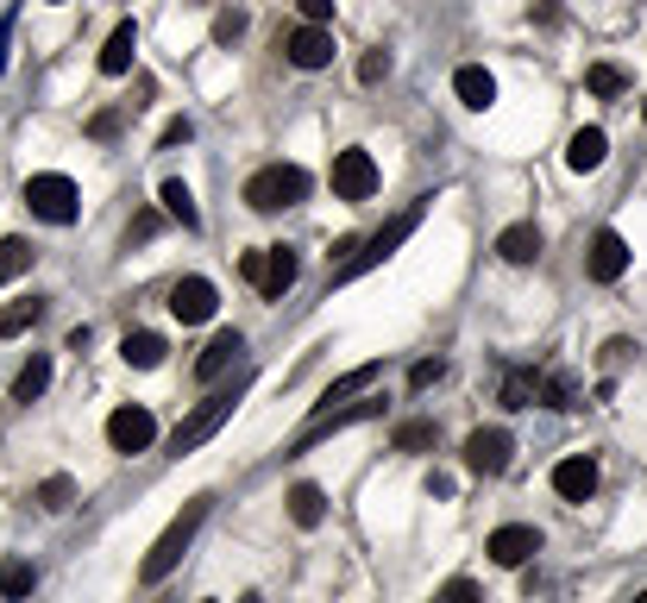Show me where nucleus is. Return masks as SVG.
Instances as JSON below:
<instances>
[{
	"instance_id": "obj_44",
	"label": "nucleus",
	"mask_w": 647,
	"mask_h": 603,
	"mask_svg": "<svg viewBox=\"0 0 647 603\" xmlns=\"http://www.w3.org/2000/svg\"><path fill=\"white\" fill-rule=\"evenodd\" d=\"M239 603H264V597H258V591H246V597H239Z\"/></svg>"
},
{
	"instance_id": "obj_40",
	"label": "nucleus",
	"mask_w": 647,
	"mask_h": 603,
	"mask_svg": "<svg viewBox=\"0 0 647 603\" xmlns=\"http://www.w3.org/2000/svg\"><path fill=\"white\" fill-rule=\"evenodd\" d=\"M189 138H196V126H189V119H170V126L157 133V145H189Z\"/></svg>"
},
{
	"instance_id": "obj_5",
	"label": "nucleus",
	"mask_w": 647,
	"mask_h": 603,
	"mask_svg": "<svg viewBox=\"0 0 647 603\" xmlns=\"http://www.w3.org/2000/svg\"><path fill=\"white\" fill-rule=\"evenodd\" d=\"M239 271H246V283H252L264 302H283V295L295 290V277H302V258H295L290 246H264V252L239 258Z\"/></svg>"
},
{
	"instance_id": "obj_14",
	"label": "nucleus",
	"mask_w": 647,
	"mask_h": 603,
	"mask_svg": "<svg viewBox=\"0 0 647 603\" xmlns=\"http://www.w3.org/2000/svg\"><path fill=\"white\" fill-rule=\"evenodd\" d=\"M215 283H208V277H182L177 290H170V314H177V321H189V328H196V321H215Z\"/></svg>"
},
{
	"instance_id": "obj_13",
	"label": "nucleus",
	"mask_w": 647,
	"mask_h": 603,
	"mask_svg": "<svg viewBox=\"0 0 647 603\" xmlns=\"http://www.w3.org/2000/svg\"><path fill=\"white\" fill-rule=\"evenodd\" d=\"M553 490H560L566 503H591V497H597V459H591V453L560 459V466H553Z\"/></svg>"
},
{
	"instance_id": "obj_15",
	"label": "nucleus",
	"mask_w": 647,
	"mask_h": 603,
	"mask_svg": "<svg viewBox=\"0 0 647 603\" xmlns=\"http://www.w3.org/2000/svg\"><path fill=\"white\" fill-rule=\"evenodd\" d=\"M585 271H591V283H616V277L628 271V239L623 233H597L591 239V258H585Z\"/></svg>"
},
{
	"instance_id": "obj_35",
	"label": "nucleus",
	"mask_w": 647,
	"mask_h": 603,
	"mask_svg": "<svg viewBox=\"0 0 647 603\" xmlns=\"http://www.w3.org/2000/svg\"><path fill=\"white\" fill-rule=\"evenodd\" d=\"M434 603H484V591H478L471 579H447L440 591H434Z\"/></svg>"
},
{
	"instance_id": "obj_10",
	"label": "nucleus",
	"mask_w": 647,
	"mask_h": 603,
	"mask_svg": "<svg viewBox=\"0 0 647 603\" xmlns=\"http://www.w3.org/2000/svg\"><path fill=\"white\" fill-rule=\"evenodd\" d=\"M152 440H157L152 409H133V403H126V409L107 415V447H114V453H145Z\"/></svg>"
},
{
	"instance_id": "obj_33",
	"label": "nucleus",
	"mask_w": 647,
	"mask_h": 603,
	"mask_svg": "<svg viewBox=\"0 0 647 603\" xmlns=\"http://www.w3.org/2000/svg\"><path fill=\"white\" fill-rule=\"evenodd\" d=\"M585 89H591V95H623L628 82H623V70H616V63H591V70H585Z\"/></svg>"
},
{
	"instance_id": "obj_17",
	"label": "nucleus",
	"mask_w": 647,
	"mask_h": 603,
	"mask_svg": "<svg viewBox=\"0 0 647 603\" xmlns=\"http://www.w3.org/2000/svg\"><path fill=\"white\" fill-rule=\"evenodd\" d=\"M604 157H609V133L604 126H578V133L566 138V170L585 176V170H597Z\"/></svg>"
},
{
	"instance_id": "obj_31",
	"label": "nucleus",
	"mask_w": 647,
	"mask_h": 603,
	"mask_svg": "<svg viewBox=\"0 0 647 603\" xmlns=\"http://www.w3.org/2000/svg\"><path fill=\"white\" fill-rule=\"evenodd\" d=\"M76 503V485H70V478H63V471H51V478H44L39 485V509H51V516H63V509Z\"/></svg>"
},
{
	"instance_id": "obj_28",
	"label": "nucleus",
	"mask_w": 647,
	"mask_h": 603,
	"mask_svg": "<svg viewBox=\"0 0 647 603\" xmlns=\"http://www.w3.org/2000/svg\"><path fill=\"white\" fill-rule=\"evenodd\" d=\"M534 389H541V371L515 365L510 377H503V409H534Z\"/></svg>"
},
{
	"instance_id": "obj_43",
	"label": "nucleus",
	"mask_w": 647,
	"mask_h": 603,
	"mask_svg": "<svg viewBox=\"0 0 647 603\" xmlns=\"http://www.w3.org/2000/svg\"><path fill=\"white\" fill-rule=\"evenodd\" d=\"M7 44H13V13H7V20H0V70H7V58H13V51H7Z\"/></svg>"
},
{
	"instance_id": "obj_7",
	"label": "nucleus",
	"mask_w": 647,
	"mask_h": 603,
	"mask_svg": "<svg viewBox=\"0 0 647 603\" xmlns=\"http://www.w3.org/2000/svg\"><path fill=\"white\" fill-rule=\"evenodd\" d=\"M372 415H384V396H365V403H346V409H321V415L309 422V428L295 434V447H290V453L321 447V440H334V434L358 428V422H372Z\"/></svg>"
},
{
	"instance_id": "obj_11",
	"label": "nucleus",
	"mask_w": 647,
	"mask_h": 603,
	"mask_svg": "<svg viewBox=\"0 0 647 603\" xmlns=\"http://www.w3.org/2000/svg\"><path fill=\"white\" fill-rule=\"evenodd\" d=\"M283 58H290L295 70H327V63H334V32H327V25H295L290 39H283Z\"/></svg>"
},
{
	"instance_id": "obj_21",
	"label": "nucleus",
	"mask_w": 647,
	"mask_h": 603,
	"mask_svg": "<svg viewBox=\"0 0 647 603\" xmlns=\"http://www.w3.org/2000/svg\"><path fill=\"white\" fill-rule=\"evenodd\" d=\"M377 377H384V365H358V371H346V377H334V384H327V396H321V403H314V415L321 409H334V403H353V396H365V389L377 384Z\"/></svg>"
},
{
	"instance_id": "obj_16",
	"label": "nucleus",
	"mask_w": 647,
	"mask_h": 603,
	"mask_svg": "<svg viewBox=\"0 0 647 603\" xmlns=\"http://www.w3.org/2000/svg\"><path fill=\"white\" fill-rule=\"evenodd\" d=\"M239 352H246V340H239L233 328H220L215 340L201 346V358H196V377H201V384H220V377L233 371V358H239Z\"/></svg>"
},
{
	"instance_id": "obj_39",
	"label": "nucleus",
	"mask_w": 647,
	"mask_h": 603,
	"mask_svg": "<svg viewBox=\"0 0 647 603\" xmlns=\"http://www.w3.org/2000/svg\"><path fill=\"white\" fill-rule=\"evenodd\" d=\"M295 7H302V20H309V25H327V20H334V0H295Z\"/></svg>"
},
{
	"instance_id": "obj_18",
	"label": "nucleus",
	"mask_w": 647,
	"mask_h": 603,
	"mask_svg": "<svg viewBox=\"0 0 647 603\" xmlns=\"http://www.w3.org/2000/svg\"><path fill=\"white\" fill-rule=\"evenodd\" d=\"M133 58H138V25L119 20L114 32H107V44H101V76H126Z\"/></svg>"
},
{
	"instance_id": "obj_8",
	"label": "nucleus",
	"mask_w": 647,
	"mask_h": 603,
	"mask_svg": "<svg viewBox=\"0 0 647 603\" xmlns=\"http://www.w3.org/2000/svg\"><path fill=\"white\" fill-rule=\"evenodd\" d=\"M334 195L340 201H372L377 195V157L365 145H346L334 157Z\"/></svg>"
},
{
	"instance_id": "obj_38",
	"label": "nucleus",
	"mask_w": 647,
	"mask_h": 603,
	"mask_svg": "<svg viewBox=\"0 0 647 603\" xmlns=\"http://www.w3.org/2000/svg\"><path fill=\"white\" fill-rule=\"evenodd\" d=\"M440 377H447V358H421V365L409 371V384L415 389H428V384H440Z\"/></svg>"
},
{
	"instance_id": "obj_4",
	"label": "nucleus",
	"mask_w": 647,
	"mask_h": 603,
	"mask_svg": "<svg viewBox=\"0 0 647 603\" xmlns=\"http://www.w3.org/2000/svg\"><path fill=\"white\" fill-rule=\"evenodd\" d=\"M314 176L302 164H264V170L246 183V201H252L258 215H276V208H295V201H309Z\"/></svg>"
},
{
	"instance_id": "obj_42",
	"label": "nucleus",
	"mask_w": 647,
	"mask_h": 603,
	"mask_svg": "<svg viewBox=\"0 0 647 603\" xmlns=\"http://www.w3.org/2000/svg\"><path fill=\"white\" fill-rule=\"evenodd\" d=\"M119 133V114H95L88 119V138H114Z\"/></svg>"
},
{
	"instance_id": "obj_9",
	"label": "nucleus",
	"mask_w": 647,
	"mask_h": 603,
	"mask_svg": "<svg viewBox=\"0 0 647 603\" xmlns=\"http://www.w3.org/2000/svg\"><path fill=\"white\" fill-rule=\"evenodd\" d=\"M510 428H478L466 434V471H478V478H497V471H510Z\"/></svg>"
},
{
	"instance_id": "obj_45",
	"label": "nucleus",
	"mask_w": 647,
	"mask_h": 603,
	"mask_svg": "<svg viewBox=\"0 0 647 603\" xmlns=\"http://www.w3.org/2000/svg\"><path fill=\"white\" fill-rule=\"evenodd\" d=\"M635 603H647V591H641V597H635Z\"/></svg>"
},
{
	"instance_id": "obj_3",
	"label": "nucleus",
	"mask_w": 647,
	"mask_h": 603,
	"mask_svg": "<svg viewBox=\"0 0 647 603\" xmlns=\"http://www.w3.org/2000/svg\"><path fill=\"white\" fill-rule=\"evenodd\" d=\"M428 201L434 195H421V201H409V208H403V215L390 220V227H377L372 239H365V246H358L353 258H340V271H334V283H353V277H365V271H377V264H384V258L396 252V246H403V239L415 233V227H421V215H428Z\"/></svg>"
},
{
	"instance_id": "obj_34",
	"label": "nucleus",
	"mask_w": 647,
	"mask_h": 603,
	"mask_svg": "<svg viewBox=\"0 0 647 603\" xmlns=\"http://www.w3.org/2000/svg\"><path fill=\"white\" fill-rule=\"evenodd\" d=\"M239 39H246V13H239V7L215 13V44H239Z\"/></svg>"
},
{
	"instance_id": "obj_2",
	"label": "nucleus",
	"mask_w": 647,
	"mask_h": 603,
	"mask_svg": "<svg viewBox=\"0 0 647 603\" xmlns=\"http://www.w3.org/2000/svg\"><path fill=\"white\" fill-rule=\"evenodd\" d=\"M208 509H215V497H189L177 522H170V528H164V534L152 541L145 565H138V579H145V584H164V579H170V572L182 565V553H189V541L201 534V522H208Z\"/></svg>"
},
{
	"instance_id": "obj_24",
	"label": "nucleus",
	"mask_w": 647,
	"mask_h": 603,
	"mask_svg": "<svg viewBox=\"0 0 647 603\" xmlns=\"http://www.w3.org/2000/svg\"><path fill=\"white\" fill-rule=\"evenodd\" d=\"M164 340H157V333H126V340H119V358H126V365L133 371H157L164 365Z\"/></svg>"
},
{
	"instance_id": "obj_32",
	"label": "nucleus",
	"mask_w": 647,
	"mask_h": 603,
	"mask_svg": "<svg viewBox=\"0 0 647 603\" xmlns=\"http://www.w3.org/2000/svg\"><path fill=\"white\" fill-rule=\"evenodd\" d=\"M396 453H428L434 447V422H403V428L390 434Z\"/></svg>"
},
{
	"instance_id": "obj_23",
	"label": "nucleus",
	"mask_w": 647,
	"mask_h": 603,
	"mask_svg": "<svg viewBox=\"0 0 647 603\" xmlns=\"http://www.w3.org/2000/svg\"><path fill=\"white\" fill-rule=\"evenodd\" d=\"M290 522L295 528H321L327 522V497H321V485H290Z\"/></svg>"
},
{
	"instance_id": "obj_36",
	"label": "nucleus",
	"mask_w": 647,
	"mask_h": 603,
	"mask_svg": "<svg viewBox=\"0 0 647 603\" xmlns=\"http://www.w3.org/2000/svg\"><path fill=\"white\" fill-rule=\"evenodd\" d=\"M384 76H390V51H365V58H358V82L372 89V82H384Z\"/></svg>"
},
{
	"instance_id": "obj_30",
	"label": "nucleus",
	"mask_w": 647,
	"mask_h": 603,
	"mask_svg": "<svg viewBox=\"0 0 647 603\" xmlns=\"http://www.w3.org/2000/svg\"><path fill=\"white\" fill-rule=\"evenodd\" d=\"M32 584H39V572H32V560H0V597H32Z\"/></svg>"
},
{
	"instance_id": "obj_26",
	"label": "nucleus",
	"mask_w": 647,
	"mask_h": 603,
	"mask_svg": "<svg viewBox=\"0 0 647 603\" xmlns=\"http://www.w3.org/2000/svg\"><path fill=\"white\" fill-rule=\"evenodd\" d=\"M44 389H51V358H44V352H32V358H25V371L13 377V403H39Z\"/></svg>"
},
{
	"instance_id": "obj_27",
	"label": "nucleus",
	"mask_w": 647,
	"mask_h": 603,
	"mask_svg": "<svg viewBox=\"0 0 647 603\" xmlns=\"http://www.w3.org/2000/svg\"><path fill=\"white\" fill-rule=\"evenodd\" d=\"M534 403H547V409H578V377H572V371H547L541 389H534Z\"/></svg>"
},
{
	"instance_id": "obj_19",
	"label": "nucleus",
	"mask_w": 647,
	"mask_h": 603,
	"mask_svg": "<svg viewBox=\"0 0 647 603\" xmlns=\"http://www.w3.org/2000/svg\"><path fill=\"white\" fill-rule=\"evenodd\" d=\"M497 258H503V264H534V258H541V227H534V220L503 227V233H497Z\"/></svg>"
},
{
	"instance_id": "obj_20",
	"label": "nucleus",
	"mask_w": 647,
	"mask_h": 603,
	"mask_svg": "<svg viewBox=\"0 0 647 603\" xmlns=\"http://www.w3.org/2000/svg\"><path fill=\"white\" fill-rule=\"evenodd\" d=\"M452 95L466 101L471 114H484V107H491V101H497V76H491V70H484V63H466V70L452 76Z\"/></svg>"
},
{
	"instance_id": "obj_1",
	"label": "nucleus",
	"mask_w": 647,
	"mask_h": 603,
	"mask_svg": "<svg viewBox=\"0 0 647 603\" xmlns=\"http://www.w3.org/2000/svg\"><path fill=\"white\" fill-rule=\"evenodd\" d=\"M246 389H252V371H239L233 384H215V389H208L196 409H189V415L177 422V434H170V453L182 459V453H196L201 440H215V434L227 428V415L239 409V396H246Z\"/></svg>"
},
{
	"instance_id": "obj_22",
	"label": "nucleus",
	"mask_w": 647,
	"mask_h": 603,
	"mask_svg": "<svg viewBox=\"0 0 647 603\" xmlns=\"http://www.w3.org/2000/svg\"><path fill=\"white\" fill-rule=\"evenodd\" d=\"M157 201H164V220H177V227H189V233L201 227V208H196V195H189V183L170 176V183L157 189Z\"/></svg>"
},
{
	"instance_id": "obj_12",
	"label": "nucleus",
	"mask_w": 647,
	"mask_h": 603,
	"mask_svg": "<svg viewBox=\"0 0 647 603\" xmlns=\"http://www.w3.org/2000/svg\"><path fill=\"white\" fill-rule=\"evenodd\" d=\"M484 553H491L497 565H510V572H515V565H529L534 553H541V534H534L529 522H503L491 541H484Z\"/></svg>"
},
{
	"instance_id": "obj_6",
	"label": "nucleus",
	"mask_w": 647,
	"mask_h": 603,
	"mask_svg": "<svg viewBox=\"0 0 647 603\" xmlns=\"http://www.w3.org/2000/svg\"><path fill=\"white\" fill-rule=\"evenodd\" d=\"M25 208H32L39 220H51V227H70V220L82 215V195H76L70 176L39 170V176H25Z\"/></svg>"
},
{
	"instance_id": "obj_25",
	"label": "nucleus",
	"mask_w": 647,
	"mask_h": 603,
	"mask_svg": "<svg viewBox=\"0 0 647 603\" xmlns=\"http://www.w3.org/2000/svg\"><path fill=\"white\" fill-rule=\"evenodd\" d=\"M44 321V302L39 295H20V302H7V309H0V340H20L25 328H39Z\"/></svg>"
},
{
	"instance_id": "obj_41",
	"label": "nucleus",
	"mask_w": 647,
	"mask_h": 603,
	"mask_svg": "<svg viewBox=\"0 0 647 603\" xmlns=\"http://www.w3.org/2000/svg\"><path fill=\"white\" fill-rule=\"evenodd\" d=\"M628 352H635V340H609V346H604V365H609V371L628 365Z\"/></svg>"
},
{
	"instance_id": "obj_37",
	"label": "nucleus",
	"mask_w": 647,
	"mask_h": 603,
	"mask_svg": "<svg viewBox=\"0 0 647 603\" xmlns=\"http://www.w3.org/2000/svg\"><path fill=\"white\" fill-rule=\"evenodd\" d=\"M157 227H164V215H157V208H145V215H138L133 227H126V246H145V239H152Z\"/></svg>"
},
{
	"instance_id": "obj_29",
	"label": "nucleus",
	"mask_w": 647,
	"mask_h": 603,
	"mask_svg": "<svg viewBox=\"0 0 647 603\" xmlns=\"http://www.w3.org/2000/svg\"><path fill=\"white\" fill-rule=\"evenodd\" d=\"M32 258H39V252H32V239H20V233H13V239H0V283L25 277V271H32Z\"/></svg>"
}]
</instances>
